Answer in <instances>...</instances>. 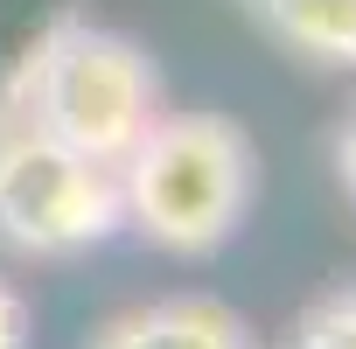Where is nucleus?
<instances>
[{
	"label": "nucleus",
	"mask_w": 356,
	"mask_h": 349,
	"mask_svg": "<svg viewBox=\"0 0 356 349\" xmlns=\"http://www.w3.org/2000/svg\"><path fill=\"white\" fill-rule=\"evenodd\" d=\"M119 224V168L0 112V245L22 259H77Z\"/></svg>",
	"instance_id": "7ed1b4c3"
},
{
	"label": "nucleus",
	"mask_w": 356,
	"mask_h": 349,
	"mask_svg": "<svg viewBox=\"0 0 356 349\" xmlns=\"http://www.w3.org/2000/svg\"><path fill=\"white\" fill-rule=\"evenodd\" d=\"M252 15L307 63L356 70V0H252Z\"/></svg>",
	"instance_id": "39448f33"
},
{
	"label": "nucleus",
	"mask_w": 356,
	"mask_h": 349,
	"mask_svg": "<svg viewBox=\"0 0 356 349\" xmlns=\"http://www.w3.org/2000/svg\"><path fill=\"white\" fill-rule=\"evenodd\" d=\"M91 349H252V328L224 300H154L119 314Z\"/></svg>",
	"instance_id": "20e7f679"
},
{
	"label": "nucleus",
	"mask_w": 356,
	"mask_h": 349,
	"mask_svg": "<svg viewBox=\"0 0 356 349\" xmlns=\"http://www.w3.org/2000/svg\"><path fill=\"white\" fill-rule=\"evenodd\" d=\"M0 349H29V307L15 286H0Z\"/></svg>",
	"instance_id": "0eeeda50"
},
{
	"label": "nucleus",
	"mask_w": 356,
	"mask_h": 349,
	"mask_svg": "<svg viewBox=\"0 0 356 349\" xmlns=\"http://www.w3.org/2000/svg\"><path fill=\"white\" fill-rule=\"evenodd\" d=\"M293 349H356V286H342V293H328L321 307H307Z\"/></svg>",
	"instance_id": "423d86ee"
},
{
	"label": "nucleus",
	"mask_w": 356,
	"mask_h": 349,
	"mask_svg": "<svg viewBox=\"0 0 356 349\" xmlns=\"http://www.w3.org/2000/svg\"><path fill=\"white\" fill-rule=\"evenodd\" d=\"M335 182H342V196L356 203V119L335 133Z\"/></svg>",
	"instance_id": "6e6552de"
},
{
	"label": "nucleus",
	"mask_w": 356,
	"mask_h": 349,
	"mask_svg": "<svg viewBox=\"0 0 356 349\" xmlns=\"http://www.w3.org/2000/svg\"><path fill=\"white\" fill-rule=\"evenodd\" d=\"M0 112L29 119L35 133L119 168L133 140L161 119V70L140 42L91 29V22H56L15 70Z\"/></svg>",
	"instance_id": "f03ea898"
},
{
	"label": "nucleus",
	"mask_w": 356,
	"mask_h": 349,
	"mask_svg": "<svg viewBox=\"0 0 356 349\" xmlns=\"http://www.w3.org/2000/svg\"><path fill=\"white\" fill-rule=\"evenodd\" d=\"M259 189V154L224 112H161L119 161V217L161 252H217Z\"/></svg>",
	"instance_id": "f257e3e1"
}]
</instances>
